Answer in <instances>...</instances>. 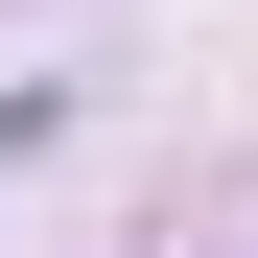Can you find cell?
Masks as SVG:
<instances>
[{"label":"cell","mask_w":258,"mask_h":258,"mask_svg":"<svg viewBox=\"0 0 258 258\" xmlns=\"http://www.w3.org/2000/svg\"><path fill=\"white\" fill-rule=\"evenodd\" d=\"M47 141H71V94H47V71H24V94H0V164H47Z\"/></svg>","instance_id":"6da1fadb"}]
</instances>
